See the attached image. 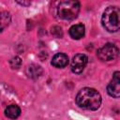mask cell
<instances>
[{"instance_id": "6", "label": "cell", "mask_w": 120, "mask_h": 120, "mask_svg": "<svg viewBox=\"0 0 120 120\" xmlns=\"http://www.w3.org/2000/svg\"><path fill=\"white\" fill-rule=\"evenodd\" d=\"M88 62V58L83 53H78L76 54L71 62V70L74 73H81L86 67Z\"/></svg>"}, {"instance_id": "2", "label": "cell", "mask_w": 120, "mask_h": 120, "mask_svg": "<svg viewBox=\"0 0 120 120\" xmlns=\"http://www.w3.org/2000/svg\"><path fill=\"white\" fill-rule=\"evenodd\" d=\"M103 27L111 33L120 30V8L110 6L108 7L101 18Z\"/></svg>"}, {"instance_id": "8", "label": "cell", "mask_w": 120, "mask_h": 120, "mask_svg": "<svg viewBox=\"0 0 120 120\" xmlns=\"http://www.w3.org/2000/svg\"><path fill=\"white\" fill-rule=\"evenodd\" d=\"M85 27L82 23L74 24L69 28V35L74 39H80L84 36Z\"/></svg>"}, {"instance_id": "1", "label": "cell", "mask_w": 120, "mask_h": 120, "mask_svg": "<svg viewBox=\"0 0 120 120\" xmlns=\"http://www.w3.org/2000/svg\"><path fill=\"white\" fill-rule=\"evenodd\" d=\"M76 103L80 108L96 111L100 107L101 96L96 89L84 87L78 92L76 96Z\"/></svg>"}, {"instance_id": "10", "label": "cell", "mask_w": 120, "mask_h": 120, "mask_svg": "<svg viewBox=\"0 0 120 120\" xmlns=\"http://www.w3.org/2000/svg\"><path fill=\"white\" fill-rule=\"evenodd\" d=\"M42 73V68L35 64H32L30 66H28V68H26V74L28 75V77L36 79L38 77H39Z\"/></svg>"}, {"instance_id": "4", "label": "cell", "mask_w": 120, "mask_h": 120, "mask_svg": "<svg viewBox=\"0 0 120 120\" xmlns=\"http://www.w3.org/2000/svg\"><path fill=\"white\" fill-rule=\"evenodd\" d=\"M97 54L98 58L102 61H111V60H114L118 56L119 50L114 44L107 43L98 50Z\"/></svg>"}, {"instance_id": "13", "label": "cell", "mask_w": 120, "mask_h": 120, "mask_svg": "<svg viewBox=\"0 0 120 120\" xmlns=\"http://www.w3.org/2000/svg\"><path fill=\"white\" fill-rule=\"evenodd\" d=\"M19 4H21V5H23V6H28V5H30V2H24V1H22V2H18Z\"/></svg>"}, {"instance_id": "5", "label": "cell", "mask_w": 120, "mask_h": 120, "mask_svg": "<svg viewBox=\"0 0 120 120\" xmlns=\"http://www.w3.org/2000/svg\"><path fill=\"white\" fill-rule=\"evenodd\" d=\"M108 94L115 98H120V71H115L107 86Z\"/></svg>"}, {"instance_id": "11", "label": "cell", "mask_w": 120, "mask_h": 120, "mask_svg": "<svg viewBox=\"0 0 120 120\" xmlns=\"http://www.w3.org/2000/svg\"><path fill=\"white\" fill-rule=\"evenodd\" d=\"M10 20H11V17L8 12L4 11L1 13V31H4V29L9 24Z\"/></svg>"}, {"instance_id": "9", "label": "cell", "mask_w": 120, "mask_h": 120, "mask_svg": "<svg viewBox=\"0 0 120 120\" xmlns=\"http://www.w3.org/2000/svg\"><path fill=\"white\" fill-rule=\"evenodd\" d=\"M5 114L6 116H8V118L11 119H15L17 118L20 114H21V109L18 105L16 104H11L9 106H8L5 110Z\"/></svg>"}, {"instance_id": "3", "label": "cell", "mask_w": 120, "mask_h": 120, "mask_svg": "<svg viewBox=\"0 0 120 120\" xmlns=\"http://www.w3.org/2000/svg\"><path fill=\"white\" fill-rule=\"evenodd\" d=\"M80 11V3L78 1H63L57 7V15L60 19L71 21L77 18Z\"/></svg>"}, {"instance_id": "7", "label": "cell", "mask_w": 120, "mask_h": 120, "mask_svg": "<svg viewBox=\"0 0 120 120\" xmlns=\"http://www.w3.org/2000/svg\"><path fill=\"white\" fill-rule=\"evenodd\" d=\"M68 64V57L67 54L62 53V52H58L56 53L52 60V65L55 68H64Z\"/></svg>"}, {"instance_id": "12", "label": "cell", "mask_w": 120, "mask_h": 120, "mask_svg": "<svg viewBox=\"0 0 120 120\" xmlns=\"http://www.w3.org/2000/svg\"><path fill=\"white\" fill-rule=\"evenodd\" d=\"M9 64H10V67L12 68H19L20 67H21V65H22V60H21V58L20 57H18V56H15V57H13V58H11V60L9 61Z\"/></svg>"}]
</instances>
